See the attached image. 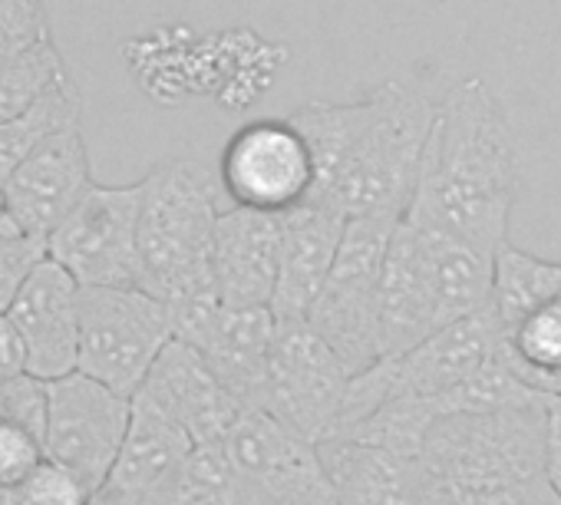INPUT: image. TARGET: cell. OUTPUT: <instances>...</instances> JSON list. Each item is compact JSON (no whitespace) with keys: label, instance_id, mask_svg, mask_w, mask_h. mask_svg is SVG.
Returning a JSON list of instances; mask_svg holds the SVG:
<instances>
[{"label":"cell","instance_id":"33","mask_svg":"<svg viewBox=\"0 0 561 505\" xmlns=\"http://www.w3.org/2000/svg\"><path fill=\"white\" fill-rule=\"evenodd\" d=\"M24 370H27V364H24L21 337L11 328L8 314H0V380H8L14 374H24Z\"/></svg>","mask_w":561,"mask_h":505},{"label":"cell","instance_id":"4","mask_svg":"<svg viewBox=\"0 0 561 505\" xmlns=\"http://www.w3.org/2000/svg\"><path fill=\"white\" fill-rule=\"evenodd\" d=\"M489 305L508 370L535 393H561V262L535 259L505 241L495 251Z\"/></svg>","mask_w":561,"mask_h":505},{"label":"cell","instance_id":"23","mask_svg":"<svg viewBox=\"0 0 561 505\" xmlns=\"http://www.w3.org/2000/svg\"><path fill=\"white\" fill-rule=\"evenodd\" d=\"M70 123H80V93L73 80L67 77L54 83L24 113L0 123V182H4L44 139L67 129Z\"/></svg>","mask_w":561,"mask_h":505},{"label":"cell","instance_id":"12","mask_svg":"<svg viewBox=\"0 0 561 505\" xmlns=\"http://www.w3.org/2000/svg\"><path fill=\"white\" fill-rule=\"evenodd\" d=\"M502 354V328L492 305L433 331L400 357H380L390 397H426L443 416L459 413V390Z\"/></svg>","mask_w":561,"mask_h":505},{"label":"cell","instance_id":"31","mask_svg":"<svg viewBox=\"0 0 561 505\" xmlns=\"http://www.w3.org/2000/svg\"><path fill=\"white\" fill-rule=\"evenodd\" d=\"M44 459V443L37 433L0 420V495L21 485Z\"/></svg>","mask_w":561,"mask_h":505},{"label":"cell","instance_id":"25","mask_svg":"<svg viewBox=\"0 0 561 505\" xmlns=\"http://www.w3.org/2000/svg\"><path fill=\"white\" fill-rule=\"evenodd\" d=\"M156 505H248L221 439L195 443Z\"/></svg>","mask_w":561,"mask_h":505},{"label":"cell","instance_id":"3","mask_svg":"<svg viewBox=\"0 0 561 505\" xmlns=\"http://www.w3.org/2000/svg\"><path fill=\"white\" fill-rule=\"evenodd\" d=\"M215 175L192 159H172L139 179L136 288L159 301L215 291L211 238L218 218Z\"/></svg>","mask_w":561,"mask_h":505},{"label":"cell","instance_id":"8","mask_svg":"<svg viewBox=\"0 0 561 505\" xmlns=\"http://www.w3.org/2000/svg\"><path fill=\"white\" fill-rule=\"evenodd\" d=\"M351 374L308 321H274L261 406L291 433L324 443L341 416Z\"/></svg>","mask_w":561,"mask_h":505},{"label":"cell","instance_id":"13","mask_svg":"<svg viewBox=\"0 0 561 505\" xmlns=\"http://www.w3.org/2000/svg\"><path fill=\"white\" fill-rule=\"evenodd\" d=\"M93 185L90 152L80 123L44 139L4 182L8 218L18 231L47 241V234L73 211Z\"/></svg>","mask_w":561,"mask_h":505},{"label":"cell","instance_id":"22","mask_svg":"<svg viewBox=\"0 0 561 505\" xmlns=\"http://www.w3.org/2000/svg\"><path fill=\"white\" fill-rule=\"evenodd\" d=\"M413 228H416L420 244H423V265H426L439 328H446V324L479 311L482 305H489L495 259L479 248H472V244H466V241H459V238L443 234V231H433L423 225H413Z\"/></svg>","mask_w":561,"mask_h":505},{"label":"cell","instance_id":"26","mask_svg":"<svg viewBox=\"0 0 561 505\" xmlns=\"http://www.w3.org/2000/svg\"><path fill=\"white\" fill-rule=\"evenodd\" d=\"M64 54L54 41H44L24 54H14L0 60V123L24 113L31 103H37L54 83L67 80Z\"/></svg>","mask_w":561,"mask_h":505},{"label":"cell","instance_id":"32","mask_svg":"<svg viewBox=\"0 0 561 505\" xmlns=\"http://www.w3.org/2000/svg\"><path fill=\"white\" fill-rule=\"evenodd\" d=\"M548 410V433H545V475L561 498V393H551L545 400Z\"/></svg>","mask_w":561,"mask_h":505},{"label":"cell","instance_id":"5","mask_svg":"<svg viewBox=\"0 0 561 505\" xmlns=\"http://www.w3.org/2000/svg\"><path fill=\"white\" fill-rule=\"evenodd\" d=\"M397 221L390 215L347 218L334 265L305 318L351 377L377 360V288Z\"/></svg>","mask_w":561,"mask_h":505},{"label":"cell","instance_id":"9","mask_svg":"<svg viewBox=\"0 0 561 505\" xmlns=\"http://www.w3.org/2000/svg\"><path fill=\"white\" fill-rule=\"evenodd\" d=\"M136 185L93 182L73 211L47 234V259L73 275L80 288H133L136 268Z\"/></svg>","mask_w":561,"mask_h":505},{"label":"cell","instance_id":"10","mask_svg":"<svg viewBox=\"0 0 561 505\" xmlns=\"http://www.w3.org/2000/svg\"><path fill=\"white\" fill-rule=\"evenodd\" d=\"M218 185L231 205L280 215L314 192V159L291 119H251L228 136Z\"/></svg>","mask_w":561,"mask_h":505},{"label":"cell","instance_id":"6","mask_svg":"<svg viewBox=\"0 0 561 505\" xmlns=\"http://www.w3.org/2000/svg\"><path fill=\"white\" fill-rule=\"evenodd\" d=\"M172 341L165 301L142 288H80L77 370L133 397L159 351Z\"/></svg>","mask_w":561,"mask_h":505},{"label":"cell","instance_id":"35","mask_svg":"<svg viewBox=\"0 0 561 505\" xmlns=\"http://www.w3.org/2000/svg\"><path fill=\"white\" fill-rule=\"evenodd\" d=\"M0 505H4V495H0Z\"/></svg>","mask_w":561,"mask_h":505},{"label":"cell","instance_id":"30","mask_svg":"<svg viewBox=\"0 0 561 505\" xmlns=\"http://www.w3.org/2000/svg\"><path fill=\"white\" fill-rule=\"evenodd\" d=\"M0 420L18 423L37 436H44L47 423V380L34 374H14L0 380ZM44 443V439H41Z\"/></svg>","mask_w":561,"mask_h":505},{"label":"cell","instance_id":"17","mask_svg":"<svg viewBox=\"0 0 561 505\" xmlns=\"http://www.w3.org/2000/svg\"><path fill=\"white\" fill-rule=\"evenodd\" d=\"M280 255V215L218 208L211 238V285L225 308H271Z\"/></svg>","mask_w":561,"mask_h":505},{"label":"cell","instance_id":"19","mask_svg":"<svg viewBox=\"0 0 561 505\" xmlns=\"http://www.w3.org/2000/svg\"><path fill=\"white\" fill-rule=\"evenodd\" d=\"M433 331H439V318L423 265V244L416 228L400 218L387 241L377 288V360L407 354Z\"/></svg>","mask_w":561,"mask_h":505},{"label":"cell","instance_id":"1","mask_svg":"<svg viewBox=\"0 0 561 505\" xmlns=\"http://www.w3.org/2000/svg\"><path fill=\"white\" fill-rule=\"evenodd\" d=\"M512 205V126L485 80H462L436 103L416 185L400 218L459 238L495 259L508 241Z\"/></svg>","mask_w":561,"mask_h":505},{"label":"cell","instance_id":"27","mask_svg":"<svg viewBox=\"0 0 561 505\" xmlns=\"http://www.w3.org/2000/svg\"><path fill=\"white\" fill-rule=\"evenodd\" d=\"M4 505H93V489L73 469L44 456L21 485L4 492Z\"/></svg>","mask_w":561,"mask_h":505},{"label":"cell","instance_id":"24","mask_svg":"<svg viewBox=\"0 0 561 505\" xmlns=\"http://www.w3.org/2000/svg\"><path fill=\"white\" fill-rule=\"evenodd\" d=\"M420 505H561L548 475H472L420 479Z\"/></svg>","mask_w":561,"mask_h":505},{"label":"cell","instance_id":"14","mask_svg":"<svg viewBox=\"0 0 561 505\" xmlns=\"http://www.w3.org/2000/svg\"><path fill=\"white\" fill-rule=\"evenodd\" d=\"M21 337L27 374L57 380L77 370L80 285L54 259H44L4 311Z\"/></svg>","mask_w":561,"mask_h":505},{"label":"cell","instance_id":"15","mask_svg":"<svg viewBox=\"0 0 561 505\" xmlns=\"http://www.w3.org/2000/svg\"><path fill=\"white\" fill-rule=\"evenodd\" d=\"M129 403L126 436L103 485L93 495V505H156L195 446L175 420L146 400L129 397Z\"/></svg>","mask_w":561,"mask_h":505},{"label":"cell","instance_id":"7","mask_svg":"<svg viewBox=\"0 0 561 505\" xmlns=\"http://www.w3.org/2000/svg\"><path fill=\"white\" fill-rule=\"evenodd\" d=\"M221 446L248 505H337L318 443L280 426L271 413L241 410Z\"/></svg>","mask_w":561,"mask_h":505},{"label":"cell","instance_id":"11","mask_svg":"<svg viewBox=\"0 0 561 505\" xmlns=\"http://www.w3.org/2000/svg\"><path fill=\"white\" fill-rule=\"evenodd\" d=\"M129 397L73 370L47 380L44 456L73 469L96 495L129 426Z\"/></svg>","mask_w":561,"mask_h":505},{"label":"cell","instance_id":"34","mask_svg":"<svg viewBox=\"0 0 561 505\" xmlns=\"http://www.w3.org/2000/svg\"><path fill=\"white\" fill-rule=\"evenodd\" d=\"M11 218H8V205H4V188H0V231H11ZM18 231V228H14Z\"/></svg>","mask_w":561,"mask_h":505},{"label":"cell","instance_id":"18","mask_svg":"<svg viewBox=\"0 0 561 505\" xmlns=\"http://www.w3.org/2000/svg\"><path fill=\"white\" fill-rule=\"evenodd\" d=\"M133 397L175 420L192 436V443L225 439L228 426L241 413L234 397L208 370L205 357L175 337L159 351Z\"/></svg>","mask_w":561,"mask_h":505},{"label":"cell","instance_id":"20","mask_svg":"<svg viewBox=\"0 0 561 505\" xmlns=\"http://www.w3.org/2000/svg\"><path fill=\"white\" fill-rule=\"evenodd\" d=\"M271 337H274L271 308H225L221 305L211 331L195 347L205 357L215 380L234 397L241 410L261 406Z\"/></svg>","mask_w":561,"mask_h":505},{"label":"cell","instance_id":"2","mask_svg":"<svg viewBox=\"0 0 561 505\" xmlns=\"http://www.w3.org/2000/svg\"><path fill=\"white\" fill-rule=\"evenodd\" d=\"M436 103L403 83H383L354 103H305L288 119L314 159V198L347 218L410 205Z\"/></svg>","mask_w":561,"mask_h":505},{"label":"cell","instance_id":"29","mask_svg":"<svg viewBox=\"0 0 561 505\" xmlns=\"http://www.w3.org/2000/svg\"><path fill=\"white\" fill-rule=\"evenodd\" d=\"M47 259V241L24 231H0V314L11 308L31 272Z\"/></svg>","mask_w":561,"mask_h":505},{"label":"cell","instance_id":"16","mask_svg":"<svg viewBox=\"0 0 561 505\" xmlns=\"http://www.w3.org/2000/svg\"><path fill=\"white\" fill-rule=\"evenodd\" d=\"M347 215L308 195L295 208L280 211V255L271 295L274 321H305L344 234Z\"/></svg>","mask_w":561,"mask_h":505},{"label":"cell","instance_id":"28","mask_svg":"<svg viewBox=\"0 0 561 505\" xmlns=\"http://www.w3.org/2000/svg\"><path fill=\"white\" fill-rule=\"evenodd\" d=\"M54 41L44 0H0V60Z\"/></svg>","mask_w":561,"mask_h":505},{"label":"cell","instance_id":"21","mask_svg":"<svg viewBox=\"0 0 561 505\" xmlns=\"http://www.w3.org/2000/svg\"><path fill=\"white\" fill-rule=\"evenodd\" d=\"M337 505H420L416 462L357 439L318 443Z\"/></svg>","mask_w":561,"mask_h":505}]
</instances>
